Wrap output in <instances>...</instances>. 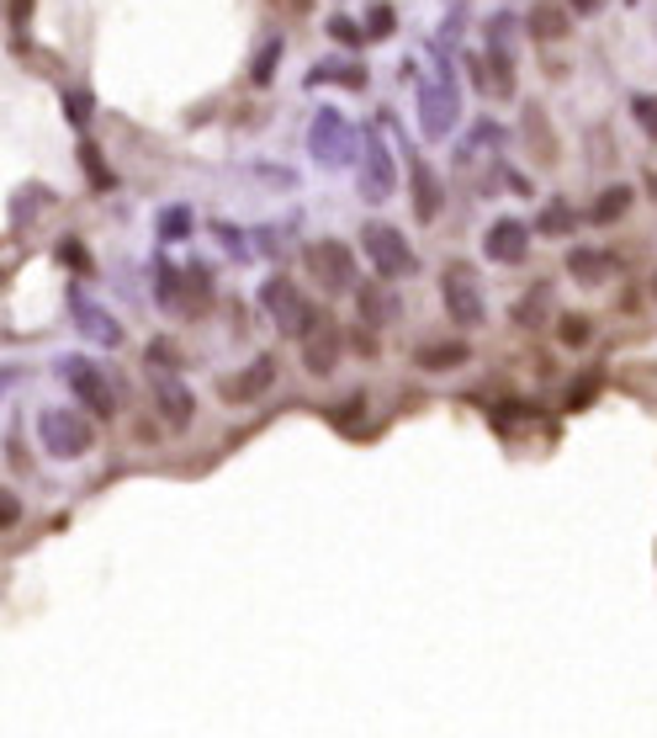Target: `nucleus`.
I'll return each instance as SVG.
<instances>
[{"instance_id":"f257e3e1","label":"nucleus","mask_w":657,"mask_h":738,"mask_svg":"<svg viewBox=\"0 0 657 738\" xmlns=\"http://www.w3.org/2000/svg\"><path fill=\"white\" fill-rule=\"evenodd\" d=\"M441 298H446V313L461 324V330H478L488 324V304H482V282L472 266H461V261H450L446 277H441Z\"/></svg>"},{"instance_id":"f03ea898","label":"nucleus","mask_w":657,"mask_h":738,"mask_svg":"<svg viewBox=\"0 0 657 738\" xmlns=\"http://www.w3.org/2000/svg\"><path fill=\"white\" fill-rule=\"evenodd\" d=\"M37 436H43V447L54 458H86L90 447H96V426H90L86 415H75V409H48L37 420Z\"/></svg>"},{"instance_id":"7ed1b4c3","label":"nucleus","mask_w":657,"mask_h":738,"mask_svg":"<svg viewBox=\"0 0 657 738\" xmlns=\"http://www.w3.org/2000/svg\"><path fill=\"white\" fill-rule=\"evenodd\" d=\"M360 245H366V255H371V266H377L382 282H398L414 272V250H409V240L392 223H366L360 229Z\"/></svg>"},{"instance_id":"20e7f679","label":"nucleus","mask_w":657,"mask_h":738,"mask_svg":"<svg viewBox=\"0 0 657 738\" xmlns=\"http://www.w3.org/2000/svg\"><path fill=\"white\" fill-rule=\"evenodd\" d=\"M302 266H308V277L328 287V293H350L356 287V261H350V250L339 245V240H319V245L302 250Z\"/></svg>"},{"instance_id":"39448f33","label":"nucleus","mask_w":657,"mask_h":738,"mask_svg":"<svg viewBox=\"0 0 657 738\" xmlns=\"http://www.w3.org/2000/svg\"><path fill=\"white\" fill-rule=\"evenodd\" d=\"M266 308L270 313H276V324H281V330H287V335H308V330H313V324H319V319H324V313H319V308L308 304V298H302L298 287H292V282H266Z\"/></svg>"},{"instance_id":"423d86ee","label":"nucleus","mask_w":657,"mask_h":738,"mask_svg":"<svg viewBox=\"0 0 657 738\" xmlns=\"http://www.w3.org/2000/svg\"><path fill=\"white\" fill-rule=\"evenodd\" d=\"M482 250H488V261H499V266H520V261L531 255V229H525L520 218H499V223H488Z\"/></svg>"},{"instance_id":"0eeeda50","label":"nucleus","mask_w":657,"mask_h":738,"mask_svg":"<svg viewBox=\"0 0 657 738\" xmlns=\"http://www.w3.org/2000/svg\"><path fill=\"white\" fill-rule=\"evenodd\" d=\"M339 351H345L339 330H334L328 319H319V324L302 335V367L313 372V377H328V372L339 367Z\"/></svg>"},{"instance_id":"6e6552de","label":"nucleus","mask_w":657,"mask_h":738,"mask_svg":"<svg viewBox=\"0 0 657 738\" xmlns=\"http://www.w3.org/2000/svg\"><path fill=\"white\" fill-rule=\"evenodd\" d=\"M64 377H69L75 399L86 404L90 415H112V409H118V404H112V388H107V377L90 367V362H69V367H64Z\"/></svg>"},{"instance_id":"1a4fd4ad","label":"nucleus","mask_w":657,"mask_h":738,"mask_svg":"<svg viewBox=\"0 0 657 738\" xmlns=\"http://www.w3.org/2000/svg\"><path fill=\"white\" fill-rule=\"evenodd\" d=\"M461 362H472V345L467 340H424L414 351L419 372H456Z\"/></svg>"},{"instance_id":"9d476101","label":"nucleus","mask_w":657,"mask_h":738,"mask_svg":"<svg viewBox=\"0 0 657 738\" xmlns=\"http://www.w3.org/2000/svg\"><path fill=\"white\" fill-rule=\"evenodd\" d=\"M154 409H159V415H165V426H191V388H186V383H176V377H170V372H165V377H159V383H154Z\"/></svg>"},{"instance_id":"9b49d317","label":"nucleus","mask_w":657,"mask_h":738,"mask_svg":"<svg viewBox=\"0 0 657 738\" xmlns=\"http://www.w3.org/2000/svg\"><path fill=\"white\" fill-rule=\"evenodd\" d=\"M615 266H621V261H615L610 250H594V245L568 250V277L589 282V287H594V282H610V277H615Z\"/></svg>"},{"instance_id":"f8f14e48","label":"nucleus","mask_w":657,"mask_h":738,"mask_svg":"<svg viewBox=\"0 0 657 738\" xmlns=\"http://www.w3.org/2000/svg\"><path fill=\"white\" fill-rule=\"evenodd\" d=\"M356 304H360V313H366V324H398V319H403V304H398V293H388L382 282L360 287Z\"/></svg>"},{"instance_id":"ddd939ff","label":"nucleus","mask_w":657,"mask_h":738,"mask_svg":"<svg viewBox=\"0 0 657 738\" xmlns=\"http://www.w3.org/2000/svg\"><path fill=\"white\" fill-rule=\"evenodd\" d=\"M270 377H276V362H270V356H260V362L244 372V377L223 383V399H229V404H249L255 394H266V388H270Z\"/></svg>"},{"instance_id":"4468645a","label":"nucleus","mask_w":657,"mask_h":738,"mask_svg":"<svg viewBox=\"0 0 657 738\" xmlns=\"http://www.w3.org/2000/svg\"><path fill=\"white\" fill-rule=\"evenodd\" d=\"M360 181H366V197H371V202L392 197V165H388V154H382V144H371V159H366Z\"/></svg>"},{"instance_id":"2eb2a0df","label":"nucleus","mask_w":657,"mask_h":738,"mask_svg":"<svg viewBox=\"0 0 657 738\" xmlns=\"http://www.w3.org/2000/svg\"><path fill=\"white\" fill-rule=\"evenodd\" d=\"M414 208H419V218L441 213V181L430 176V165H424V159H414Z\"/></svg>"},{"instance_id":"dca6fc26","label":"nucleus","mask_w":657,"mask_h":738,"mask_svg":"<svg viewBox=\"0 0 657 738\" xmlns=\"http://www.w3.org/2000/svg\"><path fill=\"white\" fill-rule=\"evenodd\" d=\"M531 32H536V37H563V32H568V11H563L557 0H541L536 11H531Z\"/></svg>"},{"instance_id":"f3484780","label":"nucleus","mask_w":657,"mask_h":738,"mask_svg":"<svg viewBox=\"0 0 657 738\" xmlns=\"http://www.w3.org/2000/svg\"><path fill=\"white\" fill-rule=\"evenodd\" d=\"M631 197H636L631 186H610V191H604V197L594 202V213H589V218H594V223H615V218H626Z\"/></svg>"},{"instance_id":"a211bd4d","label":"nucleus","mask_w":657,"mask_h":738,"mask_svg":"<svg viewBox=\"0 0 657 738\" xmlns=\"http://www.w3.org/2000/svg\"><path fill=\"white\" fill-rule=\"evenodd\" d=\"M572 223H578V213H572L568 202H552V208H546V213H541V234H546V240H563V234H572Z\"/></svg>"},{"instance_id":"6ab92c4d","label":"nucleus","mask_w":657,"mask_h":738,"mask_svg":"<svg viewBox=\"0 0 657 738\" xmlns=\"http://www.w3.org/2000/svg\"><path fill=\"white\" fill-rule=\"evenodd\" d=\"M557 340H563V345H572V351H578V345H589V340H594V324H589V313H563V324H557Z\"/></svg>"},{"instance_id":"aec40b11","label":"nucleus","mask_w":657,"mask_h":738,"mask_svg":"<svg viewBox=\"0 0 657 738\" xmlns=\"http://www.w3.org/2000/svg\"><path fill=\"white\" fill-rule=\"evenodd\" d=\"M80 313H86V319H80V324H86V335H96L101 345H118V340H122V330H118V324H107V313H101L96 304H80Z\"/></svg>"},{"instance_id":"412c9836","label":"nucleus","mask_w":657,"mask_h":738,"mask_svg":"<svg viewBox=\"0 0 657 738\" xmlns=\"http://www.w3.org/2000/svg\"><path fill=\"white\" fill-rule=\"evenodd\" d=\"M154 293H159V304L180 308V272L176 266H154Z\"/></svg>"},{"instance_id":"4be33fe9","label":"nucleus","mask_w":657,"mask_h":738,"mask_svg":"<svg viewBox=\"0 0 657 738\" xmlns=\"http://www.w3.org/2000/svg\"><path fill=\"white\" fill-rule=\"evenodd\" d=\"M546 298H552V287H531V293L520 298V308H514V319H520V324H541L536 313L546 308Z\"/></svg>"},{"instance_id":"5701e85b","label":"nucleus","mask_w":657,"mask_h":738,"mask_svg":"<svg viewBox=\"0 0 657 738\" xmlns=\"http://www.w3.org/2000/svg\"><path fill=\"white\" fill-rule=\"evenodd\" d=\"M631 118L657 139V96H636V101H631Z\"/></svg>"},{"instance_id":"b1692460","label":"nucleus","mask_w":657,"mask_h":738,"mask_svg":"<svg viewBox=\"0 0 657 738\" xmlns=\"http://www.w3.org/2000/svg\"><path fill=\"white\" fill-rule=\"evenodd\" d=\"M16 521H22V499L11 489H0V531H11Z\"/></svg>"},{"instance_id":"393cba45","label":"nucleus","mask_w":657,"mask_h":738,"mask_svg":"<svg viewBox=\"0 0 657 738\" xmlns=\"http://www.w3.org/2000/svg\"><path fill=\"white\" fill-rule=\"evenodd\" d=\"M388 32H392V5H377L371 22H366V37H388Z\"/></svg>"},{"instance_id":"a878e982","label":"nucleus","mask_w":657,"mask_h":738,"mask_svg":"<svg viewBox=\"0 0 657 738\" xmlns=\"http://www.w3.org/2000/svg\"><path fill=\"white\" fill-rule=\"evenodd\" d=\"M64 107H69V123H86L90 118V96L86 91H69L64 96Z\"/></svg>"},{"instance_id":"bb28decb","label":"nucleus","mask_w":657,"mask_h":738,"mask_svg":"<svg viewBox=\"0 0 657 738\" xmlns=\"http://www.w3.org/2000/svg\"><path fill=\"white\" fill-rule=\"evenodd\" d=\"M165 240H186V208H170V213H165Z\"/></svg>"},{"instance_id":"cd10ccee","label":"nucleus","mask_w":657,"mask_h":738,"mask_svg":"<svg viewBox=\"0 0 657 738\" xmlns=\"http://www.w3.org/2000/svg\"><path fill=\"white\" fill-rule=\"evenodd\" d=\"M149 362H154V367H176V345L154 340V345H149Z\"/></svg>"},{"instance_id":"c85d7f7f","label":"nucleus","mask_w":657,"mask_h":738,"mask_svg":"<svg viewBox=\"0 0 657 738\" xmlns=\"http://www.w3.org/2000/svg\"><path fill=\"white\" fill-rule=\"evenodd\" d=\"M594 388H599V377H589V383H578V388L568 394V404H572V409H583V404L594 399Z\"/></svg>"},{"instance_id":"c756f323","label":"nucleus","mask_w":657,"mask_h":738,"mask_svg":"<svg viewBox=\"0 0 657 738\" xmlns=\"http://www.w3.org/2000/svg\"><path fill=\"white\" fill-rule=\"evenodd\" d=\"M27 16H32V0H11V22L27 27Z\"/></svg>"},{"instance_id":"7c9ffc66","label":"nucleus","mask_w":657,"mask_h":738,"mask_svg":"<svg viewBox=\"0 0 657 738\" xmlns=\"http://www.w3.org/2000/svg\"><path fill=\"white\" fill-rule=\"evenodd\" d=\"M270 64H276V43L260 54V64H255V80H270Z\"/></svg>"},{"instance_id":"2f4dec72","label":"nucleus","mask_w":657,"mask_h":738,"mask_svg":"<svg viewBox=\"0 0 657 738\" xmlns=\"http://www.w3.org/2000/svg\"><path fill=\"white\" fill-rule=\"evenodd\" d=\"M334 37H345V43H356L360 32L350 27V16H334Z\"/></svg>"},{"instance_id":"473e14b6","label":"nucleus","mask_w":657,"mask_h":738,"mask_svg":"<svg viewBox=\"0 0 657 738\" xmlns=\"http://www.w3.org/2000/svg\"><path fill=\"white\" fill-rule=\"evenodd\" d=\"M356 351H366V356H377V335H371V330H360V335H356Z\"/></svg>"},{"instance_id":"72a5a7b5","label":"nucleus","mask_w":657,"mask_h":738,"mask_svg":"<svg viewBox=\"0 0 657 738\" xmlns=\"http://www.w3.org/2000/svg\"><path fill=\"white\" fill-rule=\"evenodd\" d=\"M572 11H599V0H568Z\"/></svg>"}]
</instances>
